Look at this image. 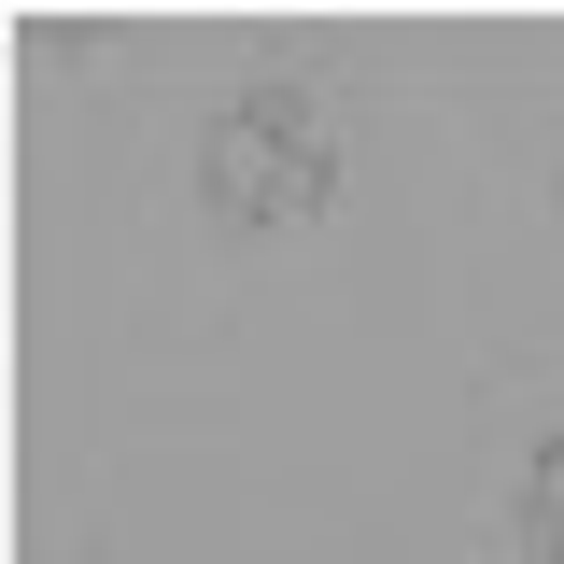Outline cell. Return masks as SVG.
I'll return each instance as SVG.
<instances>
[{
  "instance_id": "6da1fadb",
  "label": "cell",
  "mask_w": 564,
  "mask_h": 564,
  "mask_svg": "<svg viewBox=\"0 0 564 564\" xmlns=\"http://www.w3.org/2000/svg\"><path fill=\"white\" fill-rule=\"evenodd\" d=\"M198 184L226 226H311V212L339 198V141H325V113L296 99V85H269V99H240L226 128H212Z\"/></svg>"
},
{
  "instance_id": "7a4b0ae2",
  "label": "cell",
  "mask_w": 564,
  "mask_h": 564,
  "mask_svg": "<svg viewBox=\"0 0 564 564\" xmlns=\"http://www.w3.org/2000/svg\"><path fill=\"white\" fill-rule=\"evenodd\" d=\"M522 551H536V564H564V437L522 466Z\"/></svg>"
}]
</instances>
